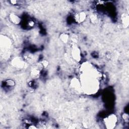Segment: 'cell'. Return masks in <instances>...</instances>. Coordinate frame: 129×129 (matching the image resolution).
Listing matches in <instances>:
<instances>
[{"label": "cell", "instance_id": "1", "mask_svg": "<svg viewBox=\"0 0 129 129\" xmlns=\"http://www.w3.org/2000/svg\"><path fill=\"white\" fill-rule=\"evenodd\" d=\"M104 123L107 128H114L117 122V116L114 114H110L104 118Z\"/></svg>", "mask_w": 129, "mask_h": 129}, {"label": "cell", "instance_id": "2", "mask_svg": "<svg viewBox=\"0 0 129 129\" xmlns=\"http://www.w3.org/2000/svg\"><path fill=\"white\" fill-rule=\"evenodd\" d=\"M70 87L72 91L76 94H80L83 92L80 80L78 78H74L71 80Z\"/></svg>", "mask_w": 129, "mask_h": 129}, {"label": "cell", "instance_id": "3", "mask_svg": "<svg viewBox=\"0 0 129 129\" xmlns=\"http://www.w3.org/2000/svg\"><path fill=\"white\" fill-rule=\"evenodd\" d=\"M71 56L76 61H80L81 59V52L80 48L76 44H73L71 49Z\"/></svg>", "mask_w": 129, "mask_h": 129}, {"label": "cell", "instance_id": "4", "mask_svg": "<svg viewBox=\"0 0 129 129\" xmlns=\"http://www.w3.org/2000/svg\"><path fill=\"white\" fill-rule=\"evenodd\" d=\"M12 65L16 69H23L25 66V62L23 59L19 56L14 58L12 60Z\"/></svg>", "mask_w": 129, "mask_h": 129}, {"label": "cell", "instance_id": "5", "mask_svg": "<svg viewBox=\"0 0 129 129\" xmlns=\"http://www.w3.org/2000/svg\"><path fill=\"white\" fill-rule=\"evenodd\" d=\"M87 18V14L85 12H80L76 13L74 16V19L78 23H83Z\"/></svg>", "mask_w": 129, "mask_h": 129}, {"label": "cell", "instance_id": "6", "mask_svg": "<svg viewBox=\"0 0 129 129\" xmlns=\"http://www.w3.org/2000/svg\"><path fill=\"white\" fill-rule=\"evenodd\" d=\"M1 39V47L5 49H9L11 46V41L9 38L4 36V37L2 36Z\"/></svg>", "mask_w": 129, "mask_h": 129}, {"label": "cell", "instance_id": "7", "mask_svg": "<svg viewBox=\"0 0 129 129\" xmlns=\"http://www.w3.org/2000/svg\"><path fill=\"white\" fill-rule=\"evenodd\" d=\"M9 19L10 21L16 25L19 24L21 22V18L16 14L11 13L9 15Z\"/></svg>", "mask_w": 129, "mask_h": 129}, {"label": "cell", "instance_id": "8", "mask_svg": "<svg viewBox=\"0 0 129 129\" xmlns=\"http://www.w3.org/2000/svg\"><path fill=\"white\" fill-rule=\"evenodd\" d=\"M40 70L36 66H33L30 70V76L33 79H37L40 76Z\"/></svg>", "mask_w": 129, "mask_h": 129}, {"label": "cell", "instance_id": "9", "mask_svg": "<svg viewBox=\"0 0 129 129\" xmlns=\"http://www.w3.org/2000/svg\"><path fill=\"white\" fill-rule=\"evenodd\" d=\"M120 20L122 26L126 28H127L129 25V16L126 13H123L120 17Z\"/></svg>", "mask_w": 129, "mask_h": 129}, {"label": "cell", "instance_id": "10", "mask_svg": "<svg viewBox=\"0 0 129 129\" xmlns=\"http://www.w3.org/2000/svg\"><path fill=\"white\" fill-rule=\"evenodd\" d=\"M59 39L63 43H67L69 40V35L66 33H62L59 35Z\"/></svg>", "mask_w": 129, "mask_h": 129}, {"label": "cell", "instance_id": "11", "mask_svg": "<svg viewBox=\"0 0 129 129\" xmlns=\"http://www.w3.org/2000/svg\"><path fill=\"white\" fill-rule=\"evenodd\" d=\"M90 21L92 23L95 24L98 21V18H97V17L96 15L91 14L90 16Z\"/></svg>", "mask_w": 129, "mask_h": 129}, {"label": "cell", "instance_id": "12", "mask_svg": "<svg viewBox=\"0 0 129 129\" xmlns=\"http://www.w3.org/2000/svg\"><path fill=\"white\" fill-rule=\"evenodd\" d=\"M6 84L9 86H14L15 85V82L12 80H8L6 81Z\"/></svg>", "mask_w": 129, "mask_h": 129}, {"label": "cell", "instance_id": "13", "mask_svg": "<svg viewBox=\"0 0 129 129\" xmlns=\"http://www.w3.org/2000/svg\"><path fill=\"white\" fill-rule=\"evenodd\" d=\"M122 118L124 120L125 122H128L129 119V116L127 113H124L122 115Z\"/></svg>", "mask_w": 129, "mask_h": 129}, {"label": "cell", "instance_id": "14", "mask_svg": "<svg viewBox=\"0 0 129 129\" xmlns=\"http://www.w3.org/2000/svg\"><path fill=\"white\" fill-rule=\"evenodd\" d=\"M42 64V66L43 67V68H46L48 66V64H49V62L47 60H43L42 61H41Z\"/></svg>", "mask_w": 129, "mask_h": 129}, {"label": "cell", "instance_id": "15", "mask_svg": "<svg viewBox=\"0 0 129 129\" xmlns=\"http://www.w3.org/2000/svg\"><path fill=\"white\" fill-rule=\"evenodd\" d=\"M28 26H29V27H33V26H34V25H35V23H34V22L33 21H32V20H30V21H29L28 22Z\"/></svg>", "mask_w": 129, "mask_h": 129}, {"label": "cell", "instance_id": "16", "mask_svg": "<svg viewBox=\"0 0 129 129\" xmlns=\"http://www.w3.org/2000/svg\"><path fill=\"white\" fill-rule=\"evenodd\" d=\"M10 3L11 4H13V5H16L17 4V1H14V0H12V1H10Z\"/></svg>", "mask_w": 129, "mask_h": 129}, {"label": "cell", "instance_id": "17", "mask_svg": "<svg viewBox=\"0 0 129 129\" xmlns=\"http://www.w3.org/2000/svg\"><path fill=\"white\" fill-rule=\"evenodd\" d=\"M29 128H36V127L34 125H31L30 126H29Z\"/></svg>", "mask_w": 129, "mask_h": 129}]
</instances>
